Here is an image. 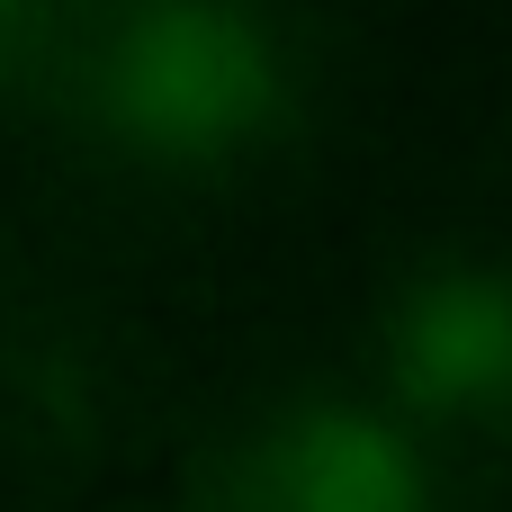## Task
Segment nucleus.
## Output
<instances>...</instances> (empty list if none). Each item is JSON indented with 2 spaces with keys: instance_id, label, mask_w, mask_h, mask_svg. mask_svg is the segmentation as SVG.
<instances>
[{
  "instance_id": "obj_4",
  "label": "nucleus",
  "mask_w": 512,
  "mask_h": 512,
  "mask_svg": "<svg viewBox=\"0 0 512 512\" xmlns=\"http://www.w3.org/2000/svg\"><path fill=\"white\" fill-rule=\"evenodd\" d=\"M27 36H36V0H0V72L27 54Z\"/></svg>"
},
{
  "instance_id": "obj_1",
  "label": "nucleus",
  "mask_w": 512,
  "mask_h": 512,
  "mask_svg": "<svg viewBox=\"0 0 512 512\" xmlns=\"http://www.w3.org/2000/svg\"><path fill=\"white\" fill-rule=\"evenodd\" d=\"M90 117L135 162L216 171L288 117V54L252 0H126L90 45Z\"/></svg>"
},
{
  "instance_id": "obj_3",
  "label": "nucleus",
  "mask_w": 512,
  "mask_h": 512,
  "mask_svg": "<svg viewBox=\"0 0 512 512\" xmlns=\"http://www.w3.org/2000/svg\"><path fill=\"white\" fill-rule=\"evenodd\" d=\"M387 387L423 423H504L512 414V270L450 261L396 297Z\"/></svg>"
},
{
  "instance_id": "obj_2",
  "label": "nucleus",
  "mask_w": 512,
  "mask_h": 512,
  "mask_svg": "<svg viewBox=\"0 0 512 512\" xmlns=\"http://www.w3.org/2000/svg\"><path fill=\"white\" fill-rule=\"evenodd\" d=\"M234 512H432V468L405 414L324 396L252 432Z\"/></svg>"
}]
</instances>
